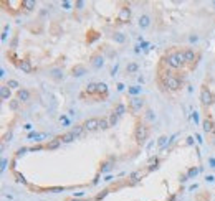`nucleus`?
I'll use <instances>...</instances> for the list:
<instances>
[{"label": "nucleus", "instance_id": "f257e3e1", "mask_svg": "<svg viewBox=\"0 0 215 201\" xmlns=\"http://www.w3.org/2000/svg\"><path fill=\"white\" fill-rule=\"evenodd\" d=\"M162 63L170 69H182L184 68V64L179 61V50H175V48H170L167 53L162 56Z\"/></svg>", "mask_w": 215, "mask_h": 201}, {"label": "nucleus", "instance_id": "f03ea898", "mask_svg": "<svg viewBox=\"0 0 215 201\" xmlns=\"http://www.w3.org/2000/svg\"><path fill=\"white\" fill-rule=\"evenodd\" d=\"M162 86L165 87L167 91H172V93H175V91H179L182 87V79H179L175 74H167V76L162 78Z\"/></svg>", "mask_w": 215, "mask_h": 201}, {"label": "nucleus", "instance_id": "7ed1b4c3", "mask_svg": "<svg viewBox=\"0 0 215 201\" xmlns=\"http://www.w3.org/2000/svg\"><path fill=\"white\" fill-rule=\"evenodd\" d=\"M149 137V125L144 124V122H137L136 124V129H134V140L136 143H144Z\"/></svg>", "mask_w": 215, "mask_h": 201}, {"label": "nucleus", "instance_id": "20e7f679", "mask_svg": "<svg viewBox=\"0 0 215 201\" xmlns=\"http://www.w3.org/2000/svg\"><path fill=\"white\" fill-rule=\"evenodd\" d=\"M200 102H202L204 107H210V106L215 104V94L209 89L207 86H204L200 89Z\"/></svg>", "mask_w": 215, "mask_h": 201}, {"label": "nucleus", "instance_id": "39448f33", "mask_svg": "<svg viewBox=\"0 0 215 201\" xmlns=\"http://www.w3.org/2000/svg\"><path fill=\"white\" fill-rule=\"evenodd\" d=\"M144 107V97H133L129 99L128 102V111L131 114H137V112H141V109Z\"/></svg>", "mask_w": 215, "mask_h": 201}, {"label": "nucleus", "instance_id": "423d86ee", "mask_svg": "<svg viewBox=\"0 0 215 201\" xmlns=\"http://www.w3.org/2000/svg\"><path fill=\"white\" fill-rule=\"evenodd\" d=\"M131 20V8L129 5H121L117 10V21L119 23H128Z\"/></svg>", "mask_w": 215, "mask_h": 201}, {"label": "nucleus", "instance_id": "0eeeda50", "mask_svg": "<svg viewBox=\"0 0 215 201\" xmlns=\"http://www.w3.org/2000/svg\"><path fill=\"white\" fill-rule=\"evenodd\" d=\"M184 56H185V64H190V68H195L197 59H199V55L195 53V50L185 48V50H184Z\"/></svg>", "mask_w": 215, "mask_h": 201}, {"label": "nucleus", "instance_id": "6e6552de", "mask_svg": "<svg viewBox=\"0 0 215 201\" xmlns=\"http://www.w3.org/2000/svg\"><path fill=\"white\" fill-rule=\"evenodd\" d=\"M83 127H85L86 132H94V130L99 129V119L98 117H90L83 122Z\"/></svg>", "mask_w": 215, "mask_h": 201}, {"label": "nucleus", "instance_id": "1a4fd4ad", "mask_svg": "<svg viewBox=\"0 0 215 201\" xmlns=\"http://www.w3.org/2000/svg\"><path fill=\"white\" fill-rule=\"evenodd\" d=\"M91 66H93L94 69H101L104 66V58H103V55H101V51H96V53L91 55Z\"/></svg>", "mask_w": 215, "mask_h": 201}, {"label": "nucleus", "instance_id": "9d476101", "mask_svg": "<svg viewBox=\"0 0 215 201\" xmlns=\"http://www.w3.org/2000/svg\"><path fill=\"white\" fill-rule=\"evenodd\" d=\"M30 97H32V93H30L27 87H20L17 91V96H15V99H18L20 102H28Z\"/></svg>", "mask_w": 215, "mask_h": 201}, {"label": "nucleus", "instance_id": "9b49d317", "mask_svg": "<svg viewBox=\"0 0 215 201\" xmlns=\"http://www.w3.org/2000/svg\"><path fill=\"white\" fill-rule=\"evenodd\" d=\"M147 173H149L147 170H142V172H141V170H137V172H133V173L129 175V185H134V183L141 181Z\"/></svg>", "mask_w": 215, "mask_h": 201}, {"label": "nucleus", "instance_id": "f8f14e48", "mask_svg": "<svg viewBox=\"0 0 215 201\" xmlns=\"http://www.w3.org/2000/svg\"><path fill=\"white\" fill-rule=\"evenodd\" d=\"M91 97V96H98V82H90L85 87V93L81 94V97Z\"/></svg>", "mask_w": 215, "mask_h": 201}, {"label": "nucleus", "instance_id": "ddd939ff", "mask_svg": "<svg viewBox=\"0 0 215 201\" xmlns=\"http://www.w3.org/2000/svg\"><path fill=\"white\" fill-rule=\"evenodd\" d=\"M202 129H204L207 134H213L215 132V124H213V120H212L210 116H207L204 119V122H202Z\"/></svg>", "mask_w": 215, "mask_h": 201}, {"label": "nucleus", "instance_id": "4468645a", "mask_svg": "<svg viewBox=\"0 0 215 201\" xmlns=\"http://www.w3.org/2000/svg\"><path fill=\"white\" fill-rule=\"evenodd\" d=\"M86 66L85 64H74V66L71 68V76L73 78H81V76H85L86 74Z\"/></svg>", "mask_w": 215, "mask_h": 201}, {"label": "nucleus", "instance_id": "2eb2a0df", "mask_svg": "<svg viewBox=\"0 0 215 201\" xmlns=\"http://www.w3.org/2000/svg\"><path fill=\"white\" fill-rule=\"evenodd\" d=\"M0 97H2V100H7V102L12 99V89L7 84L0 86Z\"/></svg>", "mask_w": 215, "mask_h": 201}, {"label": "nucleus", "instance_id": "dca6fc26", "mask_svg": "<svg viewBox=\"0 0 215 201\" xmlns=\"http://www.w3.org/2000/svg\"><path fill=\"white\" fill-rule=\"evenodd\" d=\"M18 68H20L23 73H33L32 61H30L28 58H23V59H20V64H18Z\"/></svg>", "mask_w": 215, "mask_h": 201}, {"label": "nucleus", "instance_id": "f3484780", "mask_svg": "<svg viewBox=\"0 0 215 201\" xmlns=\"http://www.w3.org/2000/svg\"><path fill=\"white\" fill-rule=\"evenodd\" d=\"M99 100L108 97V86L106 82H98V96H96Z\"/></svg>", "mask_w": 215, "mask_h": 201}, {"label": "nucleus", "instance_id": "a211bd4d", "mask_svg": "<svg viewBox=\"0 0 215 201\" xmlns=\"http://www.w3.org/2000/svg\"><path fill=\"white\" fill-rule=\"evenodd\" d=\"M50 78L51 79H55V81H61L63 79V69L61 68H53V69H50Z\"/></svg>", "mask_w": 215, "mask_h": 201}, {"label": "nucleus", "instance_id": "6ab92c4d", "mask_svg": "<svg viewBox=\"0 0 215 201\" xmlns=\"http://www.w3.org/2000/svg\"><path fill=\"white\" fill-rule=\"evenodd\" d=\"M149 25H151V17H149L147 13H144V15L139 17V28L146 30V28H149Z\"/></svg>", "mask_w": 215, "mask_h": 201}, {"label": "nucleus", "instance_id": "aec40b11", "mask_svg": "<svg viewBox=\"0 0 215 201\" xmlns=\"http://www.w3.org/2000/svg\"><path fill=\"white\" fill-rule=\"evenodd\" d=\"M60 145H61V140L56 137V138H53V140H48L45 143V150H56Z\"/></svg>", "mask_w": 215, "mask_h": 201}, {"label": "nucleus", "instance_id": "412c9836", "mask_svg": "<svg viewBox=\"0 0 215 201\" xmlns=\"http://www.w3.org/2000/svg\"><path fill=\"white\" fill-rule=\"evenodd\" d=\"M126 111H128V107H126L122 102H116V104H114V109H113V112H114L116 116H119V117L124 116Z\"/></svg>", "mask_w": 215, "mask_h": 201}, {"label": "nucleus", "instance_id": "4be33fe9", "mask_svg": "<svg viewBox=\"0 0 215 201\" xmlns=\"http://www.w3.org/2000/svg\"><path fill=\"white\" fill-rule=\"evenodd\" d=\"M71 132L74 137H81V135H85V127H83V124H74L73 125V129H71Z\"/></svg>", "mask_w": 215, "mask_h": 201}, {"label": "nucleus", "instance_id": "5701e85b", "mask_svg": "<svg viewBox=\"0 0 215 201\" xmlns=\"http://www.w3.org/2000/svg\"><path fill=\"white\" fill-rule=\"evenodd\" d=\"M58 138H60V140L63 142V143H70V142H73L76 137H74V135H73V132L70 130V132H65V134H61Z\"/></svg>", "mask_w": 215, "mask_h": 201}, {"label": "nucleus", "instance_id": "b1692460", "mask_svg": "<svg viewBox=\"0 0 215 201\" xmlns=\"http://www.w3.org/2000/svg\"><path fill=\"white\" fill-rule=\"evenodd\" d=\"M35 5H37V2L35 0H22V8L23 10H27V12H32L33 8H35Z\"/></svg>", "mask_w": 215, "mask_h": 201}, {"label": "nucleus", "instance_id": "393cba45", "mask_svg": "<svg viewBox=\"0 0 215 201\" xmlns=\"http://www.w3.org/2000/svg\"><path fill=\"white\" fill-rule=\"evenodd\" d=\"M111 40L116 41V43H119V45H122V43L126 41V35L124 33H119V32H114V33L111 35Z\"/></svg>", "mask_w": 215, "mask_h": 201}, {"label": "nucleus", "instance_id": "a878e982", "mask_svg": "<svg viewBox=\"0 0 215 201\" xmlns=\"http://www.w3.org/2000/svg\"><path fill=\"white\" fill-rule=\"evenodd\" d=\"M99 38V33L96 32V30H90V32L86 33V43L90 45V43H93L94 40H98Z\"/></svg>", "mask_w": 215, "mask_h": 201}, {"label": "nucleus", "instance_id": "bb28decb", "mask_svg": "<svg viewBox=\"0 0 215 201\" xmlns=\"http://www.w3.org/2000/svg\"><path fill=\"white\" fill-rule=\"evenodd\" d=\"M113 170V158H109L108 161H104V163H101V168H99V173H108Z\"/></svg>", "mask_w": 215, "mask_h": 201}, {"label": "nucleus", "instance_id": "cd10ccee", "mask_svg": "<svg viewBox=\"0 0 215 201\" xmlns=\"http://www.w3.org/2000/svg\"><path fill=\"white\" fill-rule=\"evenodd\" d=\"M20 106H22V102L18 99H10L8 100V109H10V111H18Z\"/></svg>", "mask_w": 215, "mask_h": 201}, {"label": "nucleus", "instance_id": "c85d7f7f", "mask_svg": "<svg viewBox=\"0 0 215 201\" xmlns=\"http://www.w3.org/2000/svg\"><path fill=\"white\" fill-rule=\"evenodd\" d=\"M137 71H139L137 63H129L128 66H126V73L128 74H133V73H137Z\"/></svg>", "mask_w": 215, "mask_h": 201}, {"label": "nucleus", "instance_id": "c756f323", "mask_svg": "<svg viewBox=\"0 0 215 201\" xmlns=\"http://www.w3.org/2000/svg\"><path fill=\"white\" fill-rule=\"evenodd\" d=\"M111 125H109V119H106V117H101L99 119V129L101 130H108Z\"/></svg>", "mask_w": 215, "mask_h": 201}, {"label": "nucleus", "instance_id": "7c9ffc66", "mask_svg": "<svg viewBox=\"0 0 215 201\" xmlns=\"http://www.w3.org/2000/svg\"><path fill=\"white\" fill-rule=\"evenodd\" d=\"M5 84H7L8 87H10V89H17V91L20 89V84H18V81H15V79H8V81L5 82Z\"/></svg>", "mask_w": 215, "mask_h": 201}, {"label": "nucleus", "instance_id": "2f4dec72", "mask_svg": "<svg viewBox=\"0 0 215 201\" xmlns=\"http://www.w3.org/2000/svg\"><path fill=\"white\" fill-rule=\"evenodd\" d=\"M167 142H169L167 135H161V137H159V140H157V145H159L161 148H164L165 145H167Z\"/></svg>", "mask_w": 215, "mask_h": 201}, {"label": "nucleus", "instance_id": "473e14b6", "mask_svg": "<svg viewBox=\"0 0 215 201\" xmlns=\"http://www.w3.org/2000/svg\"><path fill=\"white\" fill-rule=\"evenodd\" d=\"M117 120H119V116H116L114 112H111V116H109V125L114 127V125L117 124Z\"/></svg>", "mask_w": 215, "mask_h": 201}, {"label": "nucleus", "instance_id": "72a5a7b5", "mask_svg": "<svg viewBox=\"0 0 215 201\" xmlns=\"http://www.w3.org/2000/svg\"><path fill=\"white\" fill-rule=\"evenodd\" d=\"M146 117L147 120H154L156 119V114H154V111H152V109H146Z\"/></svg>", "mask_w": 215, "mask_h": 201}, {"label": "nucleus", "instance_id": "f704fd0d", "mask_svg": "<svg viewBox=\"0 0 215 201\" xmlns=\"http://www.w3.org/2000/svg\"><path fill=\"white\" fill-rule=\"evenodd\" d=\"M197 173H199V168H197V167H192V168H189V172H187L189 178H194Z\"/></svg>", "mask_w": 215, "mask_h": 201}, {"label": "nucleus", "instance_id": "c9c22d12", "mask_svg": "<svg viewBox=\"0 0 215 201\" xmlns=\"http://www.w3.org/2000/svg\"><path fill=\"white\" fill-rule=\"evenodd\" d=\"M108 193H109V188H108V190H103V191H101V193H99V195H96V196H94V199H96V201H99V199H103V198H104V196H106Z\"/></svg>", "mask_w": 215, "mask_h": 201}, {"label": "nucleus", "instance_id": "e433bc0d", "mask_svg": "<svg viewBox=\"0 0 215 201\" xmlns=\"http://www.w3.org/2000/svg\"><path fill=\"white\" fill-rule=\"evenodd\" d=\"M15 175V178H17V181H20V183H23V185H27V180H25V176H23V175H20V173H14Z\"/></svg>", "mask_w": 215, "mask_h": 201}, {"label": "nucleus", "instance_id": "4c0bfd02", "mask_svg": "<svg viewBox=\"0 0 215 201\" xmlns=\"http://www.w3.org/2000/svg\"><path fill=\"white\" fill-rule=\"evenodd\" d=\"M86 5V2H83V0H78V2H74V7H76V10H83Z\"/></svg>", "mask_w": 215, "mask_h": 201}, {"label": "nucleus", "instance_id": "58836bf2", "mask_svg": "<svg viewBox=\"0 0 215 201\" xmlns=\"http://www.w3.org/2000/svg\"><path fill=\"white\" fill-rule=\"evenodd\" d=\"M139 93V87L137 86H134V87H131L129 89V94H137Z\"/></svg>", "mask_w": 215, "mask_h": 201}, {"label": "nucleus", "instance_id": "ea45409f", "mask_svg": "<svg viewBox=\"0 0 215 201\" xmlns=\"http://www.w3.org/2000/svg\"><path fill=\"white\" fill-rule=\"evenodd\" d=\"M42 148H45V145H33L32 148H30V150L35 152V150H42Z\"/></svg>", "mask_w": 215, "mask_h": 201}, {"label": "nucleus", "instance_id": "a19ab883", "mask_svg": "<svg viewBox=\"0 0 215 201\" xmlns=\"http://www.w3.org/2000/svg\"><path fill=\"white\" fill-rule=\"evenodd\" d=\"M25 150H27V148H25V147H22V148H18V150H17V157H20L22 154H23V152Z\"/></svg>", "mask_w": 215, "mask_h": 201}, {"label": "nucleus", "instance_id": "79ce46f5", "mask_svg": "<svg viewBox=\"0 0 215 201\" xmlns=\"http://www.w3.org/2000/svg\"><path fill=\"white\" fill-rule=\"evenodd\" d=\"M10 138H12V132H8V134L5 135V137H3V142H8Z\"/></svg>", "mask_w": 215, "mask_h": 201}, {"label": "nucleus", "instance_id": "37998d69", "mask_svg": "<svg viewBox=\"0 0 215 201\" xmlns=\"http://www.w3.org/2000/svg\"><path fill=\"white\" fill-rule=\"evenodd\" d=\"M187 178H189V175H187V173H185V175H181V183L187 181Z\"/></svg>", "mask_w": 215, "mask_h": 201}, {"label": "nucleus", "instance_id": "c03bdc74", "mask_svg": "<svg viewBox=\"0 0 215 201\" xmlns=\"http://www.w3.org/2000/svg\"><path fill=\"white\" fill-rule=\"evenodd\" d=\"M124 89V84H122V82H119V84H117V91H122Z\"/></svg>", "mask_w": 215, "mask_h": 201}, {"label": "nucleus", "instance_id": "a18cd8bd", "mask_svg": "<svg viewBox=\"0 0 215 201\" xmlns=\"http://www.w3.org/2000/svg\"><path fill=\"white\" fill-rule=\"evenodd\" d=\"M61 5H63L65 8H70V2H61Z\"/></svg>", "mask_w": 215, "mask_h": 201}, {"label": "nucleus", "instance_id": "49530a36", "mask_svg": "<svg viewBox=\"0 0 215 201\" xmlns=\"http://www.w3.org/2000/svg\"><path fill=\"white\" fill-rule=\"evenodd\" d=\"M68 201H86V199H68Z\"/></svg>", "mask_w": 215, "mask_h": 201}, {"label": "nucleus", "instance_id": "de8ad7c7", "mask_svg": "<svg viewBox=\"0 0 215 201\" xmlns=\"http://www.w3.org/2000/svg\"><path fill=\"white\" fill-rule=\"evenodd\" d=\"M213 145H215V138H213Z\"/></svg>", "mask_w": 215, "mask_h": 201}, {"label": "nucleus", "instance_id": "09e8293b", "mask_svg": "<svg viewBox=\"0 0 215 201\" xmlns=\"http://www.w3.org/2000/svg\"><path fill=\"white\" fill-rule=\"evenodd\" d=\"M213 5H215V2H213Z\"/></svg>", "mask_w": 215, "mask_h": 201}]
</instances>
